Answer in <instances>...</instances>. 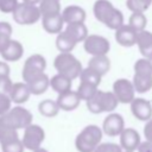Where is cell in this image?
Masks as SVG:
<instances>
[{"label":"cell","instance_id":"obj_1","mask_svg":"<svg viewBox=\"0 0 152 152\" xmlns=\"http://www.w3.org/2000/svg\"><path fill=\"white\" fill-rule=\"evenodd\" d=\"M93 13L95 18L108 28L116 30L124 24L122 12L115 8L109 0H96L93 5Z\"/></svg>","mask_w":152,"mask_h":152},{"label":"cell","instance_id":"obj_2","mask_svg":"<svg viewBox=\"0 0 152 152\" xmlns=\"http://www.w3.org/2000/svg\"><path fill=\"white\" fill-rule=\"evenodd\" d=\"M32 113L21 106H14L11 107L7 112L0 115V126L11 127L14 129L25 128L30 124H32Z\"/></svg>","mask_w":152,"mask_h":152},{"label":"cell","instance_id":"obj_3","mask_svg":"<svg viewBox=\"0 0 152 152\" xmlns=\"http://www.w3.org/2000/svg\"><path fill=\"white\" fill-rule=\"evenodd\" d=\"M103 132L96 125L86 126L76 137L75 146L78 152H93L101 142Z\"/></svg>","mask_w":152,"mask_h":152},{"label":"cell","instance_id":"obj_4","mask_svg":"<svg viewBox=\"0 0 152 152\" xmlns=\"http://www.w3.org/2000/svg\"><path fill=\"white\" fill-rule=\"evenodd\" d=\"M132 83L138 93H146L152 88V65L148 58L142 57L135 62Z\"/></svg>","mask_w":152,"mask_h":152},{"label":"cell","instance_id":"obj_5","mask_svg":"<svg viewBox=\"0 0 152 152\" xmlns=\"http://www.w3.org/2000/svg\"><path fill=\"white\" fill-rule=\"evenodd\" d=\"M53 66L57 72L66 76L71 81L78 77L83 69L81 62L71 52H59L53 59Z\"/></svg>","mask_w":152,"mask_h":152},{"label":"cell","instance_id":"obj_6","mask_svg":"<svg viewBox=\"0 0 152 152\" xmlns=\"http://www.w3.org/2000/svg\"><path fill=\"white\" fill-rule=\"evenodd\" d=\"M87 107L89 112L94 114H100L104 112H112L116 108L119 101L113 94V91H103L99 90L89 99L86 101Z\"/></svg>","mask_w":152,"mask_h":152},{"label":"cell","instance_id":"obj_7","mask_svg":"<svg viewBox=\"0 0 152 152\" xmlns=\"http://www.w3.org/2000/svg\"><path fill=\"white\" fill-rule=\"evenodd\" d=\"M12 17L13 20L19 25H32L42 18L38 5L27 2H18L12 12Z\"/></svg>","mask_w":152,"mask_h":152},{"label":"cell","instance_id":"obj_8","mask_svg":"<svg viewBox=\"0 0 152 152\" xmlns=\"http://www.w3.org/2000/svg\"><path fill=\"white\" fill-rule=\"evenodd\" d=\"M44 139H45L44 129L39 125L30 124L28 126H26L24 128V135L20 140L24 145V148L33 151V150H37L38 147H40Z\"/></svg>","mask_w":152,"mask_h":152},{"label":"cell","instance_id":"obj_9","mask_svg":"<svg viewBox=\"0 0 152 152\" xmlns=\"http://www.w3.org/2000/svg\"><path fill=\"white\" fill-rule=\"evenodd\" d=\"M46 68V59L44 58V56L39 55V53H33L31 55L24 63L23 66V80L24 82H27L28 80H31L32 77L42 74L45 71Z\"/></svg>","mask_w":152,"mask_h":152},{"label":"cell","instance_id":"obj_10","mask_svg":"<svg viewBox=\"0 0 152 152\" xmlns=\"http://www.w3.org/2000/svg\"><path fill=\"white\" fill-rule=\"evenodd\" d=\"M83 49L91 56L107 55L110 49V44L107 38L100 34H88L83 40Z\"/></svg>","mask_w":152,"mask_h":152},{"label":"cell","instance_id":"obj_11","mask_svg":"<svg viewBox=\"0 0 152 152\" xmlns=\"http://www.w3.org/2000/svg\"><path fill=\"white\" fill-rule=\"evenodd\" d=\"M113 94L121 103H129L135 97V89L132 81L127 78H118L113 83Z\"/></svg>","mask_w":152,"mask_h":152},{"label":"cell","instance_id":"obj_12","mask_svg":"<svg viewBox=\"0 0 152 152\" xmlns=\"http://www.w3.org/2000/svg\"><path fill=\"white\" fill-rule=\"evenodd\" d=\"M125 128V120L118 113L108 114L102 122V132L108 137H115L121 133Z\"/></svg>","mask_w":152,"mask_h":152},{"label":"cell","instance_id":"obj_13","mask_svg":"<svg viewBox=\"0 0 152 152\" xmlns=\"http://www.w3.org/2000/svg\"><path fill=\"white\" fill-rule=\"evenodd\" d=\"M131 112L140 121H147L152 118V103L142 97H134L131 102Z\"/></svg>","mask_w":152,"mask_h":152},{"label":"cell","instance_id":"obj_14","mask_svg":"<svg viewBox=\"0 0 152 152\" xmlns=\"http://www.w3.org/2000/svg\"><path fill=\"white\" fill-rule=\"evenodd\" d=\"M56 102H57L59 109L65 110V112H70V110L76 109L80 106L81 99H80L76 90L69 89V90H65L63 93H59Z\"/></svg>","mask_w":152,"mask_h":152},{"label":"cell","instance_id":"obj_15","mask_svg":"<svg viewBox=\"0 0 152 152\" xmlns=\"http://www.w3.org/2000/svg\"><path fill=\"white\" fill-rule=\"evenodd\" d=\"M119 137H120V146L124 151H135L141 141L139 132L131 127L129 128L125 127L119 134Z\"/></svg>","mask_w":152,"mask_h":152},{"label":"cell","instance_id":"obj_16","mask_svg":"<svg viewBox=\"0 0 152 152\" xmlns=\"http://www.w3.org/2000/svg\"><path fill=\"white\" fill-rule=\"evenodd\" d=\"M137 31L133 30L128 24H122L120 27L115 30V40L119 45L129 48L135 45L137 40Z\"/></svg>","mask_w":152,"mask_h":152},{"label":"cell","instance_id":"obj_17","mask_svg":"<svg viewBox=\"0 0 152 152\" xmlns=\"http://www.w3.org/2000/svg\"><path fill=\"white\" fill-rule=\"evenodd\" d=\"M7 95L12 102L17 104H21V103H25L30 99L31 91L25 82H14Z\"/></svg>","mask_w":152,"mask_h":152},{"label":"cell","instance_id":"obj_18","mask_svg":"<svg viewBox=\"0 0 152 152\" xmlns=\"http://www.w3.org/2000/svg\"><path fill=\"white\" fill-rule=\"evenodd\" d=\"M64 24H75V23H84L87 18L86 11L77 5L66 6L61 13Z\"/></svg>","mask_w":152,"mask_h":152},{"label":"cell","instance_id":"obj_19","mask_svg":"<svg viewBox=\"0 0 152 152\" xmlns=\"http://www.w3.org/2000/svg\"><path fill=\"white\" fill-rule=\"evenodd\" d=\"M23 53H24V46L21 45L20 42L15 39H11L10 43L6 45V48L0 52L5 62H17L23 57Z\"/></svg>","mask_w":152,"mask_h":152},{"label":"cell","instance_id":"obj_20","mask_svg":"<svg viewBox=\"0 0 152 152\" xmlns=\"http://www.w3.org/2000/svg\"><path fill=\"white\" fill-rule=\"evenodd\" d=\"M25 83L27 84L31 94L40 95V94H44L48 90V88L50 87V78L48 77V75L45 72H42V74L32 77L31 80H28Z\"/></svg>","mask_w":152,"mask_h":152},{"label":"cell","instance_id":"obj_21","mask_svg":"<svg viewBox=\"0 0 152 152\" xmlns=\"http://www.w3.org/2000/svg\"><path fill=\"white\" fill-rule=\"evenodd\" d=\"M135 45L138 46L142 57L148 58L150 56H152V32L147 30L139 31L137 33Z\"/></svg>","mask_w":152,"mask_h":152},{"label":"cell","instance_id":"obj_22","mask_svg":"<svg viewBox=\"0 0 152 152\" xmlns=\"http://www.w3.org/2000/svg\"><path fill=\"white\" fill-rule=\"evenodd\" d=\"M42 25L43 28L51 34H57L63 30L64 21L61 13L52 14V15H44L42 17Z\"/></svg>","mask_w":152,"mask_h":152},{"label":"cell","instance_id":"obj_23","mask_svg":"<svg viewBox=\"0 0 152 152\" xmlns=\"http://www.w3.org/2000/svg\"><path fill=\"white\" fill-rule=\"evenodd\" d=\"M64 32L76 43L83 42L88 36V27L84 23H75V24H66Z\"/></svg>","mask_w":152,"mask_h":152},{"label":"cell","instance_id":"obj_24","mask_svg":"<svg viewBox=\"0 0 152 152\" xmlns=\"http://www.w3.org/2000/svg\"><path fill=\"white\" fill-rule=\"evenodd\" d=\"M88 66L97 71L101 76H104L110 69V59L107 55L91 56V58L88 62Z\"/></svg>","mask_w":152,"mask_h":152},{"label":"cell","instance_id":"obj_25","mask_svg":"<svg viewBox=\"0 0 152 152\" xmlns=\"http://www.w3.org/2000/svg\"><path fill=\"white\" fill-rule=\"evenodd\" d=\"M50 87L52 88V90H55L56 93L59 94V93L71 89V80L68 78L66 76L57 72L55 76H52L50 78Z\"/></svg>","mask_w":152,"mask_h":152},{"label":"cell","instance_id":"obj_26","mask_svg":"<svg viewBox=\"0 0 152 152\" xmlns=\"http://www.w3.org/2000/svg\"><path fill=\"white\" fill-rule=\"evenodd\" d=\"M38 110L43 116L53 118L59 113L61 109H59V107H58V104H57V102L55 100L46 99V100H43V101L39 102Z\"/></svg>","mask_w":152,"mask_h":152},{"label":"cell","instance_id":"obj_27","mask_svg":"<svg viewBox=\"0 0 152 152\" xmlns=\"http://www.w3.org/2000/svg\"><path fill=\"white\" fill-rule=\"evenodd\" d=\"M38 8L40 15H52L61 13V2L59 0H40L38 2Z\"/></svg>","mask_w":152,"mask_h":152},{"label":"cell","instance_id":"obj_28","mask_svg":"<svg viewBox=\"0 0 152 152\" xmlns=\"http://www.w3.org/2000/svg\"><path fill=\"white\" fill-rule=\"evenodd\" d=\"M76 42H74L64 31L57 33L56 38V48L59 52H71L76 46Z\"/></svg>","mask_w":152,"mask_h":152},{"label":"cell","instance_id":"obj_29","mask_svg":"<svg viewBox=\"0 0 152 152\" xmlns=\"http://www.w3.org/2000/svg\"><path fill=\"white\" fill-rule=\"evenodd\" d=\"M147 24V18L145 17V14L142 12H132L129 19H128V25L135 30L137 32L145 30Z\"/></svg>","mask_w":152,"mask_h":152},{"label":"cell","instance_id":"obj_30","mask_svg":"<svg viewBox=\"0 0 152 152\" xmlns=\"http://www.w3.org/2000/svg\"><path fill=\"white\" fill-rule=\"evenodd\" d=\"M76 91H77L81 101L82 100L87 101V100H89L97 91V86L91 84V83H88V82H84V81H81Z\"/></svg>","mask_w":152,"mask_h":152},{"label":"cell","instance_id":"obj_31","mask_svg":"<svg viewBox=\"0 0 152 152\" xmlns=\"http://www.w3.org/2000/svg\"><path fill=\"white\" fill-rule=\"evenodd\" d=\"M78 77H80L81 81H84V82L95 84L97 87H99V84L101 82V78H102V76L97 71H95L94 69H91L89 66H87L86 69H82V71H81V74H80Z\"/></svg>","mask_w":152,"mask_h":152},{"label":"cell","instance_id":"obj_32","mask_svg":"<svg viewBox=\"0 0 152 152\" xmlns=\"http://www.w3.org/2000/svg\"><path fill=\"white\" fill-rule=\"evenodd\" d=\"M12 36V26L7 21H0V52L10 43Z\"/></svg>","mask_w":152,"mask_h":152},{"label":"cell","instance_id":"obj_33","mask_svg":"<svg viewBox=\"0 0 152 152\" xmlns=\"http://www.w3.org/2000/svg\"><path fill=\"white\" fill-rule=\"evenodd\" d=\"M18 131L11 127H6V126H0V145L2 144H7L10 141H13L15 139H18Z\"/></svg>","mask_w":152,"mask_h":152},{"label":"cell","instance_id":"obj_34","mask_svg":"<svg viewBox=\"0 0 152 152\" xmlns=\"http://www.w3.org/2000/svg\"><path fill=\"white\" fill-rule=\"evenodd\" d=\"M152 4V0H127L126 5L131 12H145Z\"/></svg>","mask_w":152,"mask_h":152},{"label":"cell","instance_id":"obj_35","mask_svg":"<svg viewBox=\"0 0 152 152\" xmlns=\"http://www.w3.org/2000/svg\"><path fill=\"white\" fill-rule=\"evenodd\" d=\"M1 152H24V145L18 138L13 141L1 145Z\"/></svg>","mask_w":152,"mask_h":152},{"label":"cell","instance_id":"obj_36","mask_svg":"<svg viewBox=\"0 0 152 152\" xmlns=\"http://www.w3.org/2000/svg\"><path fill=\"white\" fill-rule=\"evenodd\" d=\"M124 150L121 148L120 145L114 144V142H100L93 152H122Z\"/></svg>","mask_w":152,"mask_h":152},{"label":"cell","instance_id":"obj_37","mask_svg":"<svg viewBox=\"0 0 152 152\" xmlns=\"http://www.w3.org/2000/svg\"><path fill=\"white\" fill-rule=\"evenodd\" d=\"M17 5L18 0H0V11L4 13H12Z\"/></svg>","mask_w":152,"mask_h":152},{"label":"cell","instance_id":"obj_38","mask_svg":"<svg viewBox=\"0 0 152 152\" xmlns=\"http://www.w3.org/2000/svg\"><path fill=\"white\" fill-rule=\"evenodd\" d=\"M11 104H12V101L10 100L8 95L6 93L0 91V115L7 112L11 108Z\"/></svg>","mask_w":152,"mask_h":152},{"label":"cell","instance_id":"obj_39","mask_svg":"<svg viewBox=\"0 0 152 152\" xmlns=\"http://www.w3.org/2000/svg\"><path fill=\"white\" fill-rule=\"evenodd\" d=\"M13 82L10 78V75H0V91L8 94Z\"/></svg>","mask_w":152,"mask_h":152},{"label":"cell","instance_id":"obj_40","mask_svg":"<svg viewBox=\"0 0 152 152\" xmlns=\"http://www.w3.org/2000/svg\"><path fill=\"white\" fill-rule=\"evenodd\" d=\"M138 152H152V141L150 140H145V141H140V144L137 147Z\"/></svg>","mask_w":152,"mask_h":152},{"label":"cell","instance_id":"obj_41","mask_svg":"<svg viewBox=\"0 0 152 152\" xmlns=\"http://www.w3.org/2000/svg\"><path fill=\"white\" fill-rule=\"evenodd\" d=\"M144 137L146 138V140L152 141V118L146 121V125L144 127Z\"/></svg>","mask_w":152,"mask_h":152},{"label":"cell","instance_id":"obj_42","mask_svg":"<svg viewBox=\"0 0 152 152\" xmlns=\"http://www.w3.org/2000/svg\"><path fill=\"white\" fill-rule=\"evenodd\" d=\"M0 75H10V65L7 62L0 61Z\"/></svg>","mask_w":152,"mask_h":152},{"label":"cell","instance_id":"obj_43","mask_svg":"<svg viewBox=\"0 0 152 152\" xmlns=\"http://www.w3.org/2000/svg\"><path fill=\"white\" fill-rule=\"evenodd\" d=\"M40 0H23V2H27V4H32V5H38Z\"/></svg>","mask_w":152,"mask_h":152},{"label":"cell","instance_id":"obj_44","mask_svg":"<svg viewBox=\"0 0 152 152\" xmlns=\"http://www.w3.org/2000/svg\"><path fill=\"white\" fill-rule=\"evenodd\" d=\"M32 152H49V151L45 150V148H43V147H38L37 150H33Z\"/></svg>","mask_w":152,"mask_h":152},{"label":"cell","instance_id":"obj_45","mask_svg":"<svg viewBox=\"0 0 152 152\" xmlns=\"http://www.w3.org/2000/svg\"><path fill=\"white\" fill-rule=\"evenodd\" d=\"M148 61H150V63H151V65H152V56L148 57Z\"/></svg>","mask_w":152,"mask_h":152},{"label":"cell","instance_id":"obj_46","mask_svg":"<svg viewBox=\"0 0 152 152\" xmlns=\"http://www.w3.org/2000/svg\"><path fill=\"white\" fill-rule=\"evenodd\" d=\"M122 152H134V151H122Z\"/></svg>","mask_w":152,"mask_h":152}]
</instances>
